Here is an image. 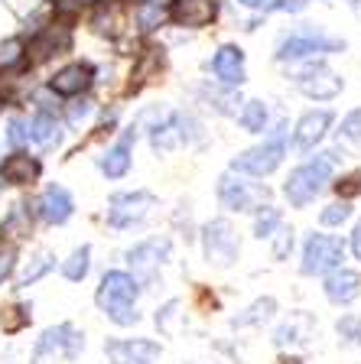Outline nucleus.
Returning <instances> with one entry per match:
<instances>
[{"instance_id":"obj_10","label":"nucleus","mask_w":361,"mask_h":364,"mask_svg":"<svg viewBox=\"0 0 361 364\" xmlns=\"http://www.w3.org/2000/svg\"><path fill=\"white\" fill-rule=\"evenodd\" d=\"M169 257V237H150V241H140L134 250L127 254L130 270L143 280H153V273L159 270V264Z\"/></svg>"},{"instance_id":"obj_4","label":"nucleus","mask_w":361,"mask_h":364,"mask_svg":"<svg viewBox=\"0 0 361 364\" xmlns=\"http://www.w3.org/2000/svg\"><path fill=\"white\" fill-rule=\"evenodd\" d=\"M202 247H205V257H209V264L215 267H231L234 260H238V231L231 228V221L228 218H215L205 225L202 231Z\"/></svg>"},{"instance_id":"obj_33","label":"nucleus","mask_w":361,"mask_h":364,"mask_svg":"<svg viewBox=\"0 0 361 364\" xmlns=\"http://www.w3.org/2000/svg\"><path fill=\"white\" fill-rule=\"evenodd\" d=\"M339 134L345 136V140H352V144H358V140H361V107H358V111H352L345 121H342Z\"/></svg>"},{"instance_id":"obj_43","label":"nucleus","mask_w":361,"mask_h":364,"mask_svg":"<svg viewBox=\"0 0 361 364\" xmlns=\"http://www.w3.org/2000/svg\"><path fill=\"white\" fill-rule=\"evenodd\" d=\"M82 4H95V0H82Z\"/></svg>"},{"instance_id":"obj_15","label":"nucleus","mask_w":361,"mask_h":364,"mask_svg":"<svg viewBox=\"0 0 361 364\" xmlns=\"http://www.w3.org/2000/svg\"><path fill=\"white\" fill-rule=\"evenodd\" d=\"M88 85H91V65H85V62H72V65L59 68V72L53 75L49 91H56V95H62V98H72V95H82Z\"/></svg>"},{"instance_id":"obj_20","label":"nucleus","mask_w":361,"mask_h":364,"mask_svg":"<svg viewBox=\"0 0 361 364\" xmlns=\"http://www.w3.org/2000/svg\"><path fill=\"white\" fill-rule=\"evenodd\" d=\"M313 326H316V318L309 316V312H293V316L273 332V341H277V345H303V341L313 335Z\"/></svg>"},{"instance_id":"obj_30","label":"nucleus","mask_w":361,"mask_h":364,"mask_svg":"<svg viewBox=\"0 0 361 364\" xmlns=\"http://www.w3.org/2000/svg\"><path fill=\"white\" fill-rule=\"evenodd\" d=\"M163 20H166V10L157 7V4H143V7L137 10V23H140V30H153V26H159Z\"/></svg>"},{"instance_id":"obj_1","label":"nucleus","mask_w":361,"mask_h":364,"mask_svg":"<svg viewBox=\"0 0 361 364\" xmlns=\"http://www.w3.org/2000/svg\"><path fill=\"white\" fill-rule=\"evenodd\" d=\"M137 296H140V287H137L134 277L124 270H111L101 277L95 303H98V309L105 312L111 322H117V326H137V322H140V316H137V309H134Z\"/></svg>"},{"instance_id":"obj_5","label":"nucleus","mask_w":361,"mask_h":364,"mask_svg":"<svg viewBox=\"0 0 361 364\" xmlns=\"http://www.w3.org/2000/svg\"><path fill=\"white\" fill-rule=\"evenodd\" d=\"M342 254H345V247H342L339 237L313 235L306 241V247H303V267H300V270L306 273V277L329 273V270H335V267L342 264Z\"/></svg>"},{"instance_id":"obj_13","label":"nucleus","mask_w":361,"mask_h":364,"mask_svg":"<svg viewBox=\"0 0 361 364\" xmlns=\"http://www.w3.org/2000/svg\"><path fill=\"white\" fill-rule=\"evenodd\" d=\"M361 293V277L348 267H335V270L325 277V296H329V303L335 306H348L355 303Z\"/></svg>"},{"instance_id":"obj_12","label":"nucleus","mask_w":361,"mask_h":364,"mask_svg":"<svg viewBox=\"0 0 361 364\" xmlns=\"http://www.w3.org/2000/svg\"><path fill=\"white\" fill-rule=\"evenodd\" d=\"M215 14H219V4H215V0H173L169 10H166V16H169L176 26H192V30L209 26V23L215 20Z\"/></svg>"},{"instance_id":"obj_7","label":"nucleus","mask_w":361,"mask_h":364,"mask_svg":"<svg viewBox=\"0 0 361 364\" xmlns=\"http://www.w3.org/2000/svg\"><path fill=\"white\" fill-rule=\"evenodd\" d=\"M153 208L150 192H120L108 202V225L111 228H130L137 221H143Z\"/></svg>"},{"instance_id":"obj_16","label":"nucleus","mask_w":361,"mask_h":364,"mask_svg":"<svg viewBox=\"0 0 361 364\" xmlns=\"http://www.w3.org/2000/svg\"><path fill=\"white\" fill-rule=\"evenodd\" d=\"M211 72L228 88L241 85L244 82V53H241L238 46H221L219 53H215V59H211Z\"/></svg>"},{"instance_id":"obj_35","label":"nucleus","mask_w":361,"mask_h":364,"mask_svg":"<svg viewBox=\"0 0 361 364\" xmlns=\"http://www.w3.org/2000/svg\"><path fill=\"white\" fill-rule=\"evenodd\" d=\"M273 237H277V241H273V257L283 260L286 254L293 250V231H286V228H283V231H277Z\"/></svg>"},{"instance_id":"obj_29","label":"nucleus","mask_w":361,"mask_h":364,"mask_svg":"<svg viewBox=\"0 0 361 364\" xmlns=\"http://www.w3.org/2000/svg\"><path fill=\"white\" fill-rule=\"evenodd\" d=\"M10 312H14V316H7V312L0 316V328H4V332H20V328L30 322V306H14Z\"/></svg>"},{"instance_id":"obj_26","label":"nucleus","mask_w":361,"mask_h":364,"mask_svg":"<svg viewBox=\"0 0 361 364\" xmlns=\"http://www.w3.org/2000/svg\"><path fill=\"white\" fill-rule=\"evenodd\" d=\"M273 309H277V299H273V296H263V299H257V303L248 309V316L231 318V326H257L263 318H271Z\"/></svg>"},{"instance_id":"obj_8","label":"nucleus","mask_w":361,"mask_h":364,"mask_svg":"<svg viewBox=\"0 0 361 364\" xmlns=\"http://www.w3.org/2000/svg\"><path fill=\"white\" fill-rule=\"evenodd\" d=\"M219 198L225 208H231V212H251L257 202L267 198V189H257V186L241 179V176L225 173L219 179Z\"/></svg>"},{"instance_id":"obj_37","label":"nucleus","mask_w":361,"mask_h":364,"mask_svg":"<svg viewBox=\"0 0 361 364\" xmlns=\"http://www.w3.org/2000/svg\"><path fill=\"white\" fill-rule=\"evenodd\" d=\"M14 260H16L14 247H4V244H0V283H4L10 273H14Z\"/></svg>"},{"instance_id":"obj_28","label":"nucleus","mask_w":361,"mask_h":364,"mask_svg":"<svg viewBox=\"0 0 361 364\" xmlns=\"http://www.w3.org/2000/svg\"><path fill=\"white\" fill-rule=\"evenodd\" d=\"M280 228V208H273V205H263L261 212H257L254 218V235L257 237H273V231Z\"/></svg>"},{"instance_id":"obj_2","label":"nucleus","mask_w":361,"mask_h":364,"mask_svg":"<svg viewBox=\"0 0 361 364\" xmlns=\"http://www.w3.org/2000/svg\"><path fill=\"white\" fill-rule=\"evenodd\" d=\"M332 156H335V153H325V156L313 159V163H303V166H296L293 173H290V179H286V186H283V196L290 198V205L306 208V205L325 189V182L332 179Z\"/></svg>"},{"instance_id":"obj_6","label":"nucleus","mask_w":361,"mask_h":364,"mask_svg":"<svg viewBox=\"0 0 361 364\" xmlns=\"http://www.w3.org/2000/svg\"><path fill=\"white\" fill-rule=\"evenodd\" d=\"M283 163V140L271 136L267 144L261 146H251L244 150L241 156H234L231 163V173H251V176H271L273 169Z\"/></svg>"},{"instance_id":"obj_23","label":"nucleus","mask_w":361,"mask_h":364,"mask_svg":"<svg viewBox=\"0 0 361 364\" xmlns=\"http://www.w3.org/2000/svg\"><path fill=\"white\" fill-rule=\"evenodd\" d=\"M88 270H91V247H88V244H85V247H78V250H72V257L62 264V277H66V280H72V283L85 280V277H88Z\"/></svg>"},{"instance_id":"obj_31","label":"nucleus","mask_w":361,"mask_h":364,"mask_svg":"<svg viewBox=\"0 0 361 364\" xmlns=\"http://www.w3.org/2000/svg\"><path fill=\"white\" fill-rule=\"evenodd\" d=\"M23 59V43L20 39H7V43H0V68H10Z\"/></svg>"},{"instance_id":"obj_27","label":"nucleus","mask_w":361,"mask_h":364,"mask_svg":"<svg viewBox=\"0 0 361 364\" xmlns=\"http://www.w3.org/2000/svg\"><path fill=\"white\" fill-rule=\"evenodd\" d=\"M30 228H33V221H30L26 205H14V212L4 218V231H7V235H14V237H26V235H30Z\"/></svg>"},{"instance_id":"obj_9","label":"nucleus","mask_w":361,"mask_h":364,"mask_svg":"<svg viewBox=\"0 0 361 364\" xmlns=\"http://www.w3.org/2000/svg\"><path fill=\"white\" fill-rule=\"evenodd\" d=\"M105 355L111 358V364H157L159 345L147 338H111L105 341Z\"/></svg>"},{"instance_id":"obj_21","label":"nucleus","mask_w":361,"mask_h":364,"mask_svg":"<svg viewBox=\"0 0 361 364\" xmlns=\"http://www.w3.org/2000/svg\"><path fill=\"white\" fill-rule=\"evenodd\" d=\"M30 140H36L39 146L59 144V121H56V114L39 111L36 117H33L30 121Z\"/></svg>"},{"instance_id":"obj_18","label":"nucleus","mask_w":361,"mask_h":364,"mask_svg":"<svg viewBox=\"0 0 361 364\" xmlns=\"http://www.w3.org/2000/svg\"><path fill=\"white\" fill-rule=\"evenodd\" d=\"M130 144H134V127L124 134V140H117L114 146H108L105 156L98 159L101 173H105L108 179H120V176L130 169Z\"/></svg>"},{"instance_id":"obj_32","label":"nucleus","mask_w":361,"mask_h":364,"mask_svg":"<svg viewBox=\"0 0 361 364\" xmlns=\"http://www.w3.org/2000/svg\"><path fill=\"white\" fill-rule=\"evenodd\" d=\"M352 215V208H348L345 202H335V205H329L323 215H319V221H323L325 228H332V225H342V221Z\"/></svg>"},{"instance_id":"obj_22","label":"nucleus","mask_w":361,"mask_h":364,"mask_svg":"<svg viewBox=\"0 0 361 364\" xmlns=\"http://www.w3.org/2000/svg\"><path fill=\"white\" fill-rule=\"evenodd\" d=\"M153 130V146L157 150H176L182 144V130H179V121H176V114H169V121L166 124H157Z\"/></svg>"},{"instance_id":"obj_24","label":"nucleus","mask_w":361,"mask_h":364,"mask_svg":"<svg viewBox=\"0 0 361 364\" xmlns=\"http://www.w3.org/2000/svg\"><path fill=\"white\" fill-rule=\"evenodd\" d=\"M238 121L248 134H261V130L267 127V105H263V101H248Z\"/></svg>"},{"instance_id":"obj_39","label":"nucleus","mask_w":361,"mask_h":364,"mask_svg":"<svg viewBox=\"0 0 361 364\" xmlns=\"http://www.w3.org/2000/svg\"><path fill=\"white\" fill-rule=\"evenodd\" d=\"M88 114H91L88 101H82V105H72V111H68V124H72V127H78V124H82Z\"/></svg>"},{"instance_id":"obj_19","label":"nucleus","mask_w":361,"mask_h":364,"mask_svg":"<svg viewBox=\"0 0 361 364\" xmlns=\"http://www.w3.org/2000/svg\"><path fill=\"white\" fill-rule=\"evenodd\" d=\"M0 176H4V182H10V186H26V182H33L39 176V163L33 156H26V153H10V156L0 163Z\"/></svg>"},{"instance_id":"obj_34","label":"nucleus","mask_w":361,"mask_h":364,"mask_svg":"<svg viewBox=\"0 0 361 364\" xmlns=\"http://www.w3.org/2000/svg\"><path fill=\"white\" fill-rule=\"evenodd\" d=\"M7 140L14 146H20V144H26L30 140V130H26V124L20 121V117H10V124H7Z\"/></svg>"},{"instance_id":"obj_36","label":"nucleus","mask_w":361,"mask_h":364,"mask_svg":"<svg viewBox=\"0 0 361 364\" xmlns=\"http://www.w3.org/2000/svg\"><path fill=\"white\" fill-rule=\"evenodd\" d=\"M335 189H339L342 198L358 196V192H361V169H358V173H352V176H345L342 182H335Z\"/></svg>"},{"instance_id":"obj_40","label":"nucleus","mask_w":361,"mask_h":364,"mask_svg":"<svg viewBox=\"0 0 361 364\" xmlns=\"http://www.w3.org/2000/svg\"><path fill=\"white\" fill-rule=\"evenodd\" d=\"M238 4H244L251 10H277V0H238Z\"/></svg>"},{"instance_id":"obj_38","label":"nucleus","mask_w":361,"mask_h":364,"mask_svg":"<svg viewBox=\"0 0 361 364\" xmlns=\"http://www.w3.org/2000/svg\"><path fill=\"white\" fill-rule=\"evenodd\" d=\"M176 309H179V303H166L163 306V312H157V326L163 328V332H169V328H173V318H176Z\"/></svg>"},{"instance_id":"obj_17","label":"nucleus","mask_w":361,"mask_h":364,"mask_svg":"<svg viewBox=\"0 0 361 364\" xmlns=\"http://www.w3.org/2000/svg\"><path fill=\"white\" fill-rule=\"evenodd\" d=\"M332 124V111H309L300 117V124H296V134H293V144L300 146V150H313V146L319 144L325 136V130H329Z\"/></svg>"},{"instance_id":"obj_41","label":"nucleus","mask_w":361,"mask_h":364,"mask_svg":"<svg viewBox=\"0 0 361 364\" xmlns=\"http://www.w3.org/2000/svg\"><path fill=\"white\" fill-rule=\"evenodd\" d=\"M352 250H355V257L361 260V221H358V228H355V235H352Z\"/></svg>"},{"instance_id":"obj_3","label":"nucleus","mask_w":361,"mask_h":364,"mask_svg":"<svg viewBox=\"0 0 361 364\" xmlns=\"http://www.w3.org/2000/svg\"><path fill=\"white\" fill-rule=\"evenodd\" d=\"M345 49L342 39L325 36L323 30H313V26H300V30L286 33L277 46V59L280 62H293V59H306V55H319V53H339Z\"/></svg>"},{"instance_id":"obj_25","label":"nucleus","mask_w":361,"mask_h":364,"mask_svg":"<svg viewBox=\"0 0 361 364\" xmlns=\"http://www.w3.org/2000/svg\"><path fill=\"white\" fill-rule=\"evenodd\" d=\"M53 267H56V257H53V254H49V250H39L36 257L26 264V270L20 273V287H30V283H36L39 277H46V273L53 270Z\"/></svg>"},{"instance_id":"obj_42","label":"nucleus","mask_w":361,"mask_h":364,"mask_svg":"<svg viewBox=\"0 0 361 364\" xmlns=\"http://www.w3.org/2000/svg\"><path fill=\"white\" fill-rule=\"evenodd\" d=\"M355 10H358V16H361V0H355Z\"/></svg>"},{"instance_id":"obj_14","label":"nucleus","mask_w":361,"mask_h":364,"mask_svg":"<svg viewBox=\"0 0 361 364\" xmlns=\"http://www.w3.org/2000/svg\"><path fill=\"white\" fill-rule=\"evenodd\" d=\"M75 212V202L68 196V189L62 186H49V189L39 196V215H43L46 225H66Z\"/></svg>"},{"instance_id":"obj_11","label":"nucleus","mask_w":361,"mask_h":364,"mask_svg":"<svg viewBox=\"0 0 361 364\" xmlns=\"http://www.w3.org/2000/svg\"><path fill=\"white\" fill-rule=\"evenodd\" d=\"M296 88H300L306 98H313V101H329V98H335V95L342 91V78L335 75L332 68H325V65H309L306 72L296 78Z\"/></svg>"}]
</instances>
